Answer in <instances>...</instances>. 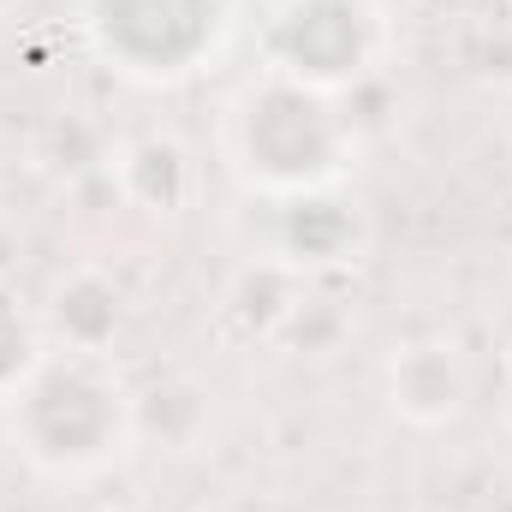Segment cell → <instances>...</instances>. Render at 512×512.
Wrapping results in <instances>:
<instances>
[{"label":"cell","instance_id":"6da1fadb","mask_svg":"<svg viewBox=\"0 0 512 512\" xmlns=\"http://www.w3.org/2000/svg\"><path fill=\"white\" fill-rule=\"evenodd\" d=\"M12 441L36 471L54 477H90L108 459L126 453L131 405L126 393L96 370V358H42L36 376L18 387L12 399Z\"/></svg>","mask_w":512,"mask_h":512},{"label":"cell","instance_id":"7a4b0ae2","mask_svg":"<svg viewBox=\"0 0 512 512\" xmlns=\"http://www.w3.org/2000/svg\"><path fill=\"white\" fill-rule=\"evenodd\" d=\"M227 143H233L239 173L274 197L328 191L352 161V126L334 114V102L274 72L233 102Z\"/></svg>","mask_w":512,"mask_h":512},{"label":"cell","instance_id":"3957f363","mask_svg":"<svg viewBox=\"0 0 512 512\" xmlns=\"http://www.w3.org/2000/svg\"><path fill=\"white\" fill-rule=\"evenodd\" d=\"M90 48L137 84L191 78L227 30V0H84Z\"/></svg>","mask_w":512,"mask_h":512},{"label":"cell","instance_id":"277c9868","mask_svg":"<svg viewBox=\"0 0 512 512\" xmlns=\"http://www.w3.org/2000/svg\"><path fill=\"white\" fill-rule=\"evenodd\" d=\"M262 54L274 78L334 96L370 72L376 18L364 0H280L262 30Z\"/></svg>","mask_w":512,"mask_h":512},{"label":"cell","instance_id":"5b68a950","mask_svg":"<svg viewBox=\"0 0 512 512\" xmlns=\"http://www.w3.org/2000/svg\"><path fill=\"white\" fill-rule=\"evenodd\" d=\"M465 399H471V376L447 340H417L387 364V405L417 429L453 423L465 411Z\"/></svg>","mask_w":512,"mask_h":512},{"label":"cell","instance_id":"8992f818","mask_svg":"<svg viewBox=\"0 0 512 512\" xmlns=\"http://www.w3.org/2000/svg\"><path fill=\"white\" fill-rule=\"evenodd\" d=\"M126 328V292L102 268H72L48 292V334L72 358H102Z\"/></svg>","mask_w":512,"mask_h":512},{"label":"cell","instance_id":"52a82bcc","mask_svg":"<svg viewBox=\"0 0 512 512\" xmlns=\"http://www.w3.org/2000/svg\"><path fill=\"white\" fill-rule=\"evenodd\" d=\"M358 245H364L358 209H346L328 191L286 197V209H280V262L286 268H340L358 256Z\"/></svg>","mask_w":512,"mask_h":512},{"label":"cell","instance_id":"ba28073f","mask_svg":"<svg viewBox=\"0 0 512 512\" xmlns=\"http://www.w3.org/2000/svg\"><path fill=\"white\" fill-rule=\"evenodd\" d=\"M108 179H114V191L126 197L131 209L173 215L191 197V155L173 137H131L126 149L114 155Z\"/></svg>","mask_w":512,"mask_h":512},{"label":"cell","instance_id":"9c48e42d","mask_svg":"<svg viewBox=\"0 0 512 512\" xmlns=\"http://www.w3.org/2000/svg\"><path fill=\"white\" fill-rule=\"evenodd\" d=\"M292 274L298 268H286V262L245 268L227 286V298H221V334H233V340H268V334L292 328V316H298V280Z\"/></svg>","mask_w":512,"mask_h":512},{"label":"cell","instance_id":"30bf717a","mask_svg":"<svg viewBox=\"0 0 512 512\" xmlns=\"http://www.w3.org/2000/svg\"><path fill=\"white\" fill-rule=\"evenodd\" d=\"M203 423H209V399H203L197 382H161L131 405V429L137 435H161L167 447H191Z\"/></svg>","mask_w":512,"mask_h":512},{"label":"cell","instance_id":"8fae6325","mask_svg":"<svg viewBox=\"0 0 512 512\" xmlns=\"http://www.w3.org/2000/svg\"><path fill=\"white\" fill-rule=\"evenodd\" d=\"M48 352H42V334H36V322L0 292V399H12L18 387L36 376V364H42Z\"/></svg>","mask_w":512,"mask_h":512},{"label":"cell","instance_id":"7c38bea8","mask_svg":"<svg viewBox=\"0 0 512 512\" xmlns=\"http://www.w3.org/2000/svg\"><path fill=\"white\" fill-rule=\"evenodd\" d=\"M12 268H18V233L0 227V292H6V280H12Z\"/></svg>","mask_w":512,"mask_h":512},{"label":"cell","instance_id":"4fadbf2b","mask_svg":"<svg viewBox=\"0 0 512 512\" xmlns=\"http://www.w3.org/2000/svg\"><path fill=\"white\" fill-rule=\"evenodd\" d=\"M30 0H0V18H12V12H24Z\"/></svg>","mask_w":512,"mask_h":512},{"label":"cell","instance_id":"5bb4252c","mask_svg":"<svg viewBox=\"0 0 512 512\" xmlns=\"http://www.w3.org/2000/svg\"><path fill=\"white\" fill-rule=\"evenodd\" d=\"M501 411H507V429H512V376H507V399H501Z\"/></svg>","mask_w":512,"mask_h":512},{"label":"cell","instance_id":"9a60e30c","mask_svg":"<svg viewBox=\"0 0 512 512\" xmlns=\"http://www.w3.org/2000/svg\"><path fill=\"white\" fill-rule=\"evenodd\" d=\"M96 512H120V507H96Z\"/></svg>","mask_w":512,"mask_h":512}]
</instances>
